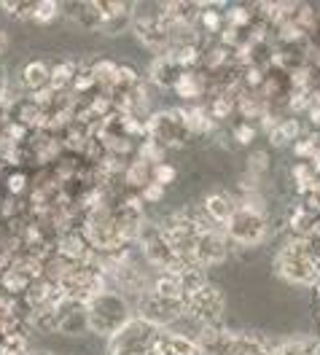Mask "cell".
I'll use <instances>...</instances> for the list:
<instances>
[{
  "instance_id": "obj_25",
  "label": "cell",
  "mask_w": 320,
  "mask_h": 355,
  "mask_svg": "<svg viewBox=\"0 0 320 355\" xmlns=\"http://www.w3.org/2000/svg\"><path fill=\"white\" fill-rule=\"evenodd\" d=\"M78 70L81 67H75L73 60H62V62H57V65L51 67V89L54 92H62V89L73 84V78L78 76Z\"/></svg>"
},
{
  "instance_id": "obj_6",
  "label": "cell",
  "mask_w": 320,
  "mask_h": 355,
  "mask_svg": "<svg viewBox=\"0 0 320 355\" xmlns=\"http://www.w3.org/2000/svg\"><path fill=\"white\" fill-rule=\"evenodd\" d=\"M132 33L140 44L145 46L148 51H154L157 57L170 51V30L167 24L161 22L159 17V6L154 11L135 6V17H132Z\"/></svg>"
},
{
  "instance_id": "obj_8",
  "label": "cell",
  "mask_w": 320,
  "mask_h": 355,
  "mask_svg": "<svg viewBox=\"0 0 320 355\" xmlns=\"http://www.w3.org/2000/svg\"><path fill=\"white\" fill-rule=\"evenodd\" d=\"M135 307H137L135 310L137 318L148 320V323H151V326H157V329H170L181 315H186V304H183V302L161 299V296L151 293V291L137 302Z\"/></svg>"
},
{
  "instance_id": "obj_12",
  "label": "cell",
  "mask_w": 320,
  "mask_h": 355,
  "mask_svg": "<svg viewBox=\"0 0 320 355\" xmlns=\"http://www.w3.org/2000/svg\"><path fill=\"white\" fill-rule=\"evenodd\" d=\"M151 355H199V350H197L194 336L183 331H172V329H161Z\"/></svg>"
},
{
  "instance_id": "obj_1",
  "label": "cell",
  "mask_w": 320,
  "mask_h": 355,
  "mask_svg": "<svg viewBox=\"0 0 320 355\" xmlns=\"http://www.w3.org/2000/svg\"><path fill=\"white\" fill-rule=\"evenodd\" d=\"M87 318H89V331L103 336V339H111L114 334H118L132 318H135V304L118 293L116 288L100 291L94 299L87 302Z\"/></svg>"
},
{
  "instance_id": "obj_11",
  "label": "cell",
  "mask_w": 320,
  "mask_h": 355,
  "mask_svg": "<svg viewBox=\"0 0 320 355\" xmlns=\"http://www.w3.org/2000/svg\"><path fill=\"white\" fill-rule=\"evenodd\" d=\"M57 331L65 336H84L89 331V318H87V304L65 299L57 307Z\"/></svg>"
},
{
  "instance_id": "obj_17",
  "label": "cell",
  "mask_w": 320,
  "mask_h": 355,
  "mask_svg": "<svg viewBox=\"0 0 320 355\" xmlns=\"http://www.w3.org/2000/svg\"><path fill=\"white\" fill-rule=\"evenodd\" d=\"M272 355H320V339L310 334H294L274 342Z\"/></svg>"
},
{
  "instance_id": "obj_35",
  "label": "cell",
  "mask_w": 320,
  "mask_h": 355,
  "mask_svg": "<svg viewBox=\"0 0 320 355\" xmlns=\"http://www.w3.org/2000/svg\"><path fill=\"white\" fill-rule=\"evenodd\" d=\"M8 44H11V38H8V33L0 27V54H3V51H8Z\"/></svg>"
},
{
  "instance_id": "obj_10",
  "label": "cell",
  "mask_w": 320,
  "mask_h": 355,
  "mask_svg": "<svg viewBox=\"0 0 320 355\" xmlns=\"http://www.w3.org/2000/svg\"><path fill=\"white\" fill-rule=\"evenodd\" d=\"M199 355H237V331L226 326H207L197 331Z\"/></svg>"
},
{
  "instance_id": "obj_36",
  "label": "cell",
  "mask_w": 320,
  "mask_h": 355,
  "mask_svg": "<svg viewBox=\"0 0 320 355\" xmlns=\"http://www.w3.org/2000/svg\"><path fill=\"white\" fill-rule=\"evenodd\" d=\"M27 355H54L51 350H30Z\"/></svg>"
},
{
  "instance_id": "obj_19",
  "label": "cell",
  "mask_w": 320,
  "mask_h": 355,
  "mask_svg": "<svg viewBox=\"0 0 320 355\" xmlns=\"http://www.w3.org/2000/svg\"><path fill=\"white\" fill-rule=\"evenodd\" d=\"M22 84L33 94L51 89V65L46 60H30L22 70Z\"/></svg>"
},
{
  "instance_id": "obj_9",
  "label": "cell",
  "mask_w": 320,
  "mask_h": 355,
  "mask_svg": "<svg viewBox=\"0 0 320 355\" xmlns=\"http://www.w3.org/2000/svg\"><path fill=\"white\" fill-rule=\"evenodd\" d=\"M229 250H231V243H229L224 229L197 234V243H194V264H199L202 269L224 264L229 259Z\"/></svg>"
},
{
  "instance_id": "obj_22",
  "label": "cell",
  "mask_w": 320,
  "mask_h": 355,
  "mask_svg": "<svg viewBox=\"0 0 320 355\" xmlns=\"http://www.w3.org/2000/svg\"><path fill=\"white\" fill-rule=\"evenodd\" d=\"M301 135H304L301 121H299L296 116H288V119H280V124L269 132V143H272L274 148H283V146L296 143Z\"/></svg>"
},
{
  "instance_id": "obj_26",
  "label": "cell",
  "mask_w": 320,
  "mask_h": 355,
  "mask_svg": "<svg viewBox=\"0 0 320 355\" xmlns=\"http://www.w3.org/2000/svg\"><path fill=\"white\" fill-rule=\"evenodd\" d=\"M199 22L205 27L207 33H224V27H226V14L221 11V8H215L213 3H199Z\"/></svg>"
},
{
  "instance_id": "obj_31",
  "label": "cell",
  "mask_w": 320,
  "mask_h": 355,
  "mask_svg": "<svg viewBox=\"0 0 320 355\" xmlns=\"http://www.w3.org/2000/svg\"><path fill=\"white\" fill-rule=\"evenodd\" d=\"M175 178H178V170H175V164H170V162L154 164V180H157L159 186H170V183H175Z\"/></svg>"
},
{
  "instance_id": "obj_18",
  "label": "cell",
  "mask_w": 320,
  "mask_h": 355,
  "mask_svg": "<svg viewBox=\"0 0 320 355\" xmlns=\"http://www.w3.org/2000/svg\"><path fill=\"white\" fill-rule=\"evenodd\" d=\"M274 342L261 331H237V355H272Z\"/></svg>"
},
{
  "instance_id": "obj_14",
  "label": "cell",
  "mask_w": 320,
  "mask_h": 355,
  "mask_svg": "<svg viewBox=\"0 0 320 355\" xmlns=\"http://www.w3.org/2000/svg\"><path fill=\"white\" fill-rule=\"evenodd\" d=\"M181 73L183 70L178 67V62H175L172 54L167 51V54L154 57V62L148 65V81H151L157 89H175L178 78H181Z\"/></svg>"
},
{
  "instance_id": "obj_32",
  "label": "cell",
  "mask_w": 320,
  "mask_h": 355,
  "mask_svg": "<svg viewBox=\"0 0 320 355\" xmlns=\"http://www.w3.org/2000/svg\"><path fill=\"white\" fill-rule=\"evenodd\" d=\"M24 189H27V175L24 173H11L8 175V194L11 197H19Z\"/></svg>"
},
{
  "instance_id": "obj_27",
  "label": "cell",
  "mask_w": 320,
  "mask_h": 355,
  "mask_svg": "<svg viewBox=\"0 0 320 355\" xmlns=\"http://www.w3.org/2000/svg\"><path fill=\"white\" fill-rule=\"evenodd\" d=\"M60 14H62L60 3H54V0H41V3H35V8H33V22L48 24V22H54Z\"/></svg>"
},
{
  "instance_id": "obj_30",
  "label": "cell",
  "mask_w": 320,
  "mask_h": 355,
  "mask_svg": "<svg viewBox=\"0 0 320 355\" xmlns=\"http://www.w3.org/2000/svg\"><path fill=\"white\" fill-rule=\"evenodd\" d=\"M256 135H258V130L253 127L251 121H242V124H237V127L231 130V137H234L237 146H251L253 140H256Z\"/></svg>"
},
{
  "instance_id": "obj_7",
  "label": "cell",
  "mask_w": 320,
  "mask_h": 355,
  "mask_svg": "<svg viewBox=\"0 0 320 355\" xmlns=\"http://www.w3.org/2000/svg\"><path fill=\"white\" fill-rule=\"evenodd\" d=\"M140 248H143V256L151 266H157L159 272H175L181 266V259L175 256V250L170 248L161 226H148L143 229L140 234Z\"/></svg>"
},
{
  "instance_id": "obj_15",
  "label": "cell",
  "mask_w": 320,
  "mask_h": 355,
  "mask_svg": "<svg viewBox=\"0 0 320 355\" xmlns=\"http://www.w3.org/2000/svg\"><path fill=\"white\" fill-rule=\"evenodd\" d=\"M65 17L73 19L78 27L84 30H100L103 19H105V6L100 0H91V3H70L65 6Z\"/></svg>"
},
{
  "instance_id": "obj_24",
  "label": "cell",
  "mask_w": 320,
  "mask_h": 355,
  "mask_svg": "<svg viewBox=\"0 0 320 355\" xmlns=\"http://www.w3.org/2000/svg\"><path fill=\"white\" fill-rule=\"evenodd\" d=\"M89 73H91V78H94V87L114 89L118 65H116L114 60H97V62H91L89 65Z\"/></svg>"
},
{
  "instance_id": "obj_16",
  "label": "cell",
  "mask_w": 320,
  "mask_h": 355,
  "mask_svg": "<svg viewBox=\"0 0 320 355\" xmlns=\"http://www.w3.org/2000/svg\"><path fill=\"white\" fill-rule=\"evenodd\" d=\"M105 6V19L100 33L105 35H121L127 27H132V17H135V6L127 3H103Z\"/></svg>"
},
{
  "instance_id": "obj_4",
  "label": "cell",
  "mask_w": 320,
  "mask_h": 355,
  "mask_svg": "<svg viewBox=\"0 0 320 355\" xmlns=\"http://www.w3.org/2000/svg\"><path fill=\"white\" fill-rule=\"evenodd\" d=\"M161 329L143 318H132L118 334L108 339V355H151Z\"/></svg>"
},
{
  "instance_id": "obj_21",
  "label": "cell",
  "mask_w": 320,
  "mask_h": 355,
  "mask_svg": "<svg viewBox=\"0 0 320 355\" xmlns=\"http://www.w3.org/2000/svg\"><path fill=\"white\" fill-rule=\"evenodd\" d=\"M205 89H207V81L199 70H183L172 92H175L178 97H183V100H197V97L205 94Z\"/></svg>"
},
{
  "instance_id": "obj_2",
  "label": "cell",
  "mask_w": 320,
  "mask_h": 355,
  "mask_svg": "<svg viewBox=\"0 0 320 355\" xmlns=\"http://www.w3.org/2000/svg\"><path fill=\"white\" fill-rule=\"evenodd\" d=\"M274 272L291 286H318L320 280V264L310 253L304 237L288 240L274 253Z\"/></svg>"
},
{
  "instance_id": "obj_34",
  "label": "cell",
  "mask_w": 320,
  "mask_h": 355,
  "mask_svg": "<svg viewBox=\"0 0 320 355\" xmlns=\"http://www.w3.org/2000/svg\"><path fill=\"white\" fill-rule=\"evenodd\" d=\"M307 116H310V121H312L315 127H320V105H318V103H315V105L307 111Z\"/></svg>"
},
{
  "instance_id": "obj_23",
  "label": "cell",
  "mask_w": 320,
  "mask_h": 355,
  "mask_svg": "<svg viewBox=\"0 0 320 355\" xmlns=\"http://www.w3.org/2000/svg\"><path fill=\"white\" fill-rule=\"evenodd\" d=\"M124 180L130 183V186H135V189H145L151 180H154V164H148L145 159H140L137 156L135 162L127 167V173H124Z\"/></svg>"
},
{
  "instance_id": "obj_5",
  "label": "cell",
  "mask_w": 320,
  "mask_h": 355,
  "mask_svg": "<svg viewBox=\"0 0 320 355\" xmlns=\"http://www.w3.org/2000/svg\"><path fill=\"white\" fill-rule=\"evenodd\" d=\"M183 304H186V315L197 320L199 329H207V326H221L224 312H226V296L218 286L205 283L202 288L186 293Z\"/></svg>"
},
{
  "instance_id": "obj_33",
  "label": "cell",
  "mask_w": 320,
  "mask_h": 355,
  "mask_svg": "<svg viewBox=\"0 0 320 355\" xmlns=\"http://www.w3.org/2000/svg\"><path fill=\"white\" fill-rule=\"evenodd\" d=\"M140 197H143V202H161V197H164V186H159L157 180H151V183L140 191Z\"/></svg>"
},
{
  "instance_id": "obj_20",
  "label": "cell",
  "mask_w": 320,
  "mask_h": 355,
  "mask_svg": "<svg viewBox=\"0 0 320 355\" xmlns=\"http://www.w3.org/2000/svg\"><path fill=\"white\" fill-rule=\"evenodd\" d=\"M151 293H157L161 299H172V302H183L186 299V288L178 272H159V277L151 283Z\"/></svg>"
},
{
  "instance_id": "obj_28",
  "label": "cell",
  "mask_w": 320,
  "mask_h": 355,
  "mask_svg": "<svg viewBox=\"0 0 320 355\" xmlns=\"http://www.w3.org/2000/svg\"><path fill=\"white\" fill-rule=\"evenodd\" d=\"M0 8H3L8 17H14V19H30V22H33V8H35V3H17V0H6V3H0Z\"/></svg>"
},
{
  "instance_id": "obj_3",
  "label": "cell",
  "mask_w": 320,
  "mask_h": 355,
  "mask_svg": "<svg viewBox=\"0 0 320 355\" xmlns=\"http://www.w3.org/2000/svg\"><path fill=\"white\" fill-rule=\"evenodd\" d=\"M229 243L237 248H256L264 245L272 234L269 226V213H256V210H245L237 205V213L231 216V221L224 226Z\"/></svg>"
},
{
  "instance_id": "obj_29",
  "label": "cell",
  "mask_w": 320,
  "mask_h": 355,
  "mask_svg": "<svg viewBox=\"0 0 320 355\" xmlns=\"http://www.w3.org/2000/svg\"><path fill=\"white\" fill-rule=\"evenodd\" d=\"M267 170H269V154H267V151H253V154L248 156V170H245V173L261 178Z\"/></svg>"
},
{
  "instance_id": "obj_13",
  "label": "cell",
  "mask_w": 320,
  "mask_h": 355,
  "mask_svg": "<svg viewBox=\"0 0 320 355\" xmlns=\"http://www.w3.org/2000/svg\"><path fill=\"white\" fill-rule=\"evenodd\" d=\"M202 210H205V216L215 226L224 229L231 221V216L237 213V200L229 191H224V189H215V191H210L205 200H202Z\"/></svg>"
}]
</instances>
